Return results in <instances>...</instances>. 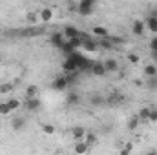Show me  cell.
I'll list each match as a JSON object with an SVG mask.
<instances>
[{
	"label": "cell",
	"mask_w": 157,
	"mask_h": 155,
	"mask_svg": "<svg viewBox=\"0 0 157 155\" xmlns=\"http://www.w3.org/2000/svg\"><path fill=\"white\" fill-rule=\"evenodd\" d=\"M132 31H133V35H144V31H146V24H144V20H135L133 24H132Z\"/></svg>",
	"instance_id": "ba28073f"
},
{
	"label": "cell",
	"mask_w": 157,
	"mask_h": 155,
	"mask_svg": "<svg viewBox=\"0 0 157 155\" xmlns=\"http://www.w3.org/2000/svg\"><path fill=\"white\" fill-rule=\"evenodd\" d=\"M13 89V86L9 84V82H4V84H0V95H4V93H9Z\"/></svg>",
	"instance_id": "4316f807"
},
{
	"label": "cell",
	"mask_w": 157,
	"mask_h": 155,
	"mask_svg": "<svg viewBox=\"0 0 157 155\" xmlns=\"http://www.w3.org/2000/svg\"><path fill=\"white\" fill-rule=\"evenodd\" d=\"M141 124V119L137 117V113L135 115H132L130 119H128V130L130 131H133V130H137V126Z\"/></svg>",
	"instance_id": "9a60e30c"
},
{
	"label": "cell",
	"mask_w": 157,
	"mask_h": 155,
	"mask_svg": "<svg viewBox=\"0 0 157 155\" xmlns=\"http://www.w3.org/2000/svg\"><path fill=\"white\" fill-rule=\"evenodd\" d=\"M82 47L86 49V51H97V42H93V40H84V44H82Z\"/></svg>",
	"instance_id": "7402d4cb"
},
{
	"label": "cell",
	"mask_w": 157,
	"mask_h": 155,
	"mask_svg": "<svg viewBox=\"0 0 157 155\" xmlns=\"http://www.w3.org/2000/svg\"><path fill=\"white\" fill-rule=\"evenodd\" d=\"M60 33L64 35V39L66 40H73V39H77V37H80V31H78L75 26H66Z\"/></svg>",
	"instance_id": "277c9868"
},
{
	"label": "cell",
	"mask_w": 157,
	"mask_h": 155,
	"mask_svg": "<svg viewBox=\"0 0 157 155\" xmlns=\"http://www.w3.org/2000/svg\"><path fill=\"white\" fill-rule=\"evenodd\" d=\"M148 89H157V77H154V78H148Z\"/></svg>",
	"instance_id": "4dcf8cb0"
},
{
	"label": "cell",
	"mask_w": 157,
	"mask_h": 155,
	"mask_svg": "<svg viewBox=\"0 0 157 155\" xmlns=\"http://www.w3.org/2000/svg\"><path fill=\"white\" fill-rule=\"evenodd\" d=\"M88 150H90V146L84 142V141H80L75 144V155H86L88 153Z\"/></svg>",
	"instance_id": "5bb4252c"
},
{
	"label": "cell",
	"mask_w": 157,
	"mask_h": 155,
	"mask_svg": "<svg viewBox=\"0 0 157 155\" xmlns=\"http://www.w3.org/2000/svg\"><path fill=\"white\" fill-rule=\"evenodd\" d=\"M42 131L48 133V135H51V133H55V126H53V124H44V126H42Z\"/></svg>",
	"instance_id": "83f0119b"
},
{
	"label": "cell",
	"mask_w": 157,
	"mask_h": 155,
	"mask_svg": "<svg viewBox=\"0 0 157 155\" xmlns=\"http://www.w3.org/2000/svg\"><path fill=\"white\" fill-rule=\"evenodd\" d=\"M35 97H39V88L31 84L26 88V99H35Z\"/></svg>",
	"instance_id": "ac0fdd59"
},
{
	"label": "cell",
	"mask_w": 157,
	"mask_h": 155,
	"mask_svg": "<svg viewBox=\"0 0 157 155\" xmlns=\"http://www.w3.org/2000/svg\"><path fill=\"white\" fill-rule=\"evenodd\" d=\"M13 113L11 108L7 106V102H0V117H9Z\"/></svg>",
	"instance_id": "44dd1931"
},
{
	"label": "cell",
	"mask_w": 157,
	"mask_h": 155,
	"mask_svg": "<svg viewBox=\"0 0 157 155\" xmlns=\"http://www.w3.org/2000/svg\"><path fill=\"white\" fill-rule=\"evenodd\" d=\"M39 18L42 22H49V20L53 18V9H51V7H44L39 13Z\"/></svg>",
	"instance_id": "7c38bea8"
},
{
	"label": "cell",
	"mask_w": 157,
	"mask_h": 155,
	"mask_svg": "<svg viewBox=\"0 0 157 155\" xmlns=\"http://www.w3.org/2000/svg\"><path fill=\"white\" fill-rule=\"evenodd\" d=\"M144 24H146V29H150L152 33H157V17H148L146 20H144Z\"/></svg>",
	"instance_id": "4fadbf2b"
},
{
	"label": "cell",
	"mask_w": 157,
	"mask_h": 155,
	"mask_svg": "<svg viewBox=\"0 0 157 155\" xmlns=\"http://www.w3.org/2000/svg\"><path fill=\"white\" fill-rule=\"evenodd\" d=\"M62 70H64V75H70V73H77V64L70 59V57H66L64 60H62Z\"/></svg>",
	"instance_id": "3957f363"
},
{
	"label": "cell",
	"mask_w": 157,
	"mask_h": 155,
	"mask_svg": "<svg viewBox=\"0 0 157 155\" xmlns=\"http://www.w3.org/2000/svg\"><path fill=\"white\" fill-rule=\"evenodd\" d=\"M84 142H86V144H88V146L91 148V146H93V144L97 142V135H95V133H91V131H86V137H84Z\"/></svg>",
	"instance_id": "d6986e66"
},
{
	"label": "cell",
	"mask_w": 157,
	"mask_h": 155,
	"mask_svg": "<svg viewBox=\"0 0 157 155\" xmlns=\"http://www.w3.org/2000/svg\"><path fill=\"white\" fill-rule=\"evenodd\" d=\"M93 75H97V77H104L106 75V70H104V64L101 62V60H97V62H93L91 64V70H90Z\"/></svg>",
	"instance_id": "9c48e42d"
},
{
	"label": "cell",
	"mask_w": 157,
	"mask_h": 155,
	"mask_svg": "<svg viewBox=\"0 0 157 155\" xmlns=\"http://www.w3.org/2000/svg\"><path fill=\"white\" fill-rule=\"evenodd\" d=\"M132 150H133V144H132V142H126V144L122 146V150H121V155H130Z\"/></svg>",
	"instance_id": "484cf974"
},
{
	"label": "cell",
	"mask_w": 157,
	"mask_h": 155,
	"mask_svg": "<svg viewBox=\"0 0 157 155\" xmlns=\"http://www.w3.org/2000/svg\"><path fill=\"white\" fill-rule=\"evenodd\" d=\"M7 102V106L11 108V112H17V110H20V106H22V102L18 100V99H9V100H6Z\"/></svg>",
	"instance_id": "ffe728a7"
},
{
	"label": "cell",
	"mask_w": 157,
	"mask_h": 155,
	"mask_svg": "<svg viewBox=\"0 0 157 155\" xmlns=\"http://www.w3.org/2000/svg\"><path fill=\"white\" fill-rule=\"evenodd\" d=\"M66 102H68L70 106L77 104V102H78V95H77V93H68V97H66Z\"/></svg>",
	"instance_id": "cb8c5ba5"
},
{
	"label": "cell",
	"mask_w": 157,
	"mask_h": 155,
	"mask_svg": "<svg viewBox=\"0 0 157 155\" xmlns=\"http://www.w3.org/2000/svg\"><path fill=\"white\" fill-rule=\"evenodd\" d=\"M128 60H130V64H137L141 59H139V55H137V53H130V55H128Z\"/></svg>",
	"instance_id": "f546056e"
},
{
	"label": "cell",
	"mask_w": 157,
	"mask_h": 155,
	"mask_svg": "<svg viewBox=\"0 0 157 155\" xmlns=\"http://www.w3.org/2000/svg\"><path fill=\"white\" fill-rule=\"evenodd\" d=\"M68 78H66V75H60V77H57L53 82H51V88L55 89V91H64L66 88H68Z\"/></svg>",
	"instance_id": "7a4b0ae2"
},
{
	"label": "cell",
	"mask_w": 157,
	"mask_h": 155,
	"mask_svg": "<svg viewBox=\"0 0 157 155\" xmlns=\"http://www.w3.org/2000/svg\"><path fill=\"white\" fill-rule=\"evenodd\" d=\"M150 122H157V108L154 106H150V119H148Z\"/></svg>",
	"instance_id": "f1b7e54d"
},
{
	"label": "cell",
	"mask_w": 157,
	"mask_h": 155,
	"mask_svg": "<svg viewBox=\"0 0 157 155\" xmlns=\"http://www.w3.org/2000/svg\"><path fill=\"white\" fill-rule=\"evenodd\" d=\"M144 75L148 78L157 77V66L155 64H146V66H144Z\"/></svg>",
	"instance_id": "2e32d148"
},
{
	"label": "cell",
	"mask_w": 157,
	"mask_h": 155,
	"mask_svg": "<svg viewBox=\"0 0 157 155\" xmlns=\"http://www.w3.org/2000/svg\"><path fill=\"white\" fill-rule=\"evenodd\" d=\"M26 20H28L29 24H37V20H39V13H33V11H29V13L26 15Z\"/></svg>",
	"instance_id": "d4e9b609"
},
{
	"label": "cell",
	"mask_w": 157,
	"mask_h": 155,
	"mask_svg": "<svg viewBox=\"0 0 157 155\" xmlns=\"http://www.w3.org/2000/svg\"><path fill=\"white\" fill-rule=\"evenodd\" d=\"M137 117L141 119V122H143V120H148V119H150V108H141V110L137 112Z\"/></svg>",
	"instance_id": "603a6c76"
},
{
	"label": "cell",
	"mask_w": 157,
	"mask_h": 155,
	"mask_svg": "<svg viewBox=\"0 0 157 155\" xmlns=\"http://www.w3.org/2000/svg\"><path fill=\"white\" fill-rule=\"evenodd\" d=\"M24 106H26V108H28L29 112H39L40 106H42V102H40L39 97H35V99H26Z\"/></svg>",
	"instance_id": "52a82bcc"
},
{
	"label": "cell",
	"mask_w": 157,
	"mask_h": 155,
	"mask_svg": "<svg viewBox=\"0 0 157 155\" xmlns=\"http://www.w3.org/2000/svg\"><path fill=\"white\" fill-rule=\"evenodd\" d=\"M93 35H97V37H102V39H106L108 37V29L104 28V26H93Z\"/></svg>",
	"instance_id": "e0dca14e"
},
{
	"label": "cell",
	"mask_w": 157,
	"mask_h": 155,
	"mask_svg": "<svg viewBox=\"0 0 157 155\" xmlns=\"http://www.w3.org/2000/svg\"><path fill=\"white\" fill-rule=\"evenodd\" d=\"M150 47H152V51H157V39H152V42H150Z\"/></svg>",
	"instance_id": "1f68e13d"
},
{
	"label": "cell",
	"mask_w": 157,
	"mask_h": 155,
	"mask_svg": "<svg viewBox=\"0 0 157 155\" xmlns=\"http://www.w3.org/2000/svg\"><path fill=\"white\" fill-rule=\"evenodd\" d=\"M102 64H104L106 73H115V71H119V62L115 59H106V60H102Z\"/></svg>",
	"instance_id": "8992f818"
},
{
	"label": "cell",
	"mask_w": 157,
	"mask_h": 155,
	"mask_svg": "<svg viewBox=\"0 0 157 155\" xmlns=\"http://www.w3.org/2000/svg\"><path fill=\"white\" fill-rule=\"evenodd\" d=\"M71 135H73V139L80 142V141H84V137H86V130L82 128V126H77V128H73L71 130Z\"/></svg>",
	"instance_id": "8fae6325"
},
{
	"label": "cell",
	"mask_w": 157,
	"mask_h": 155,
	"mask_svg": "<svg viewBox=\"0 0 157 155\" xmlns=\"http://www.w3.org/2000/svg\"><path fill=\"white\" fill-rule=\"evenodd\" d=\"M68 40L64 39V35L62 33H53L51 37H49V44H53L55 47H59V49H62V46L66 44Z\"/></svg>",
	"instance_id": "5b68a950"
},
{
	"label": "cell",
	"mask_w": 157,
	"mask_h": 155,
	"mask_svg": "<svg viewBox=\"0 0 157 155\" xmlns=\"http://www.w3.org/2000/svg\"><path fill=\"white\" fill-rule=\"evenodd\" d=\"M93 7H95V2L93 0H80L77 6V11L78 15H91V11H93Z\"/></svg>",
	"instance_id": "6da1fadb"
},
{
	"label": "cell",
	"mask_w": 157,
	"mask_h": 155,
	"mask_svg": "<svg viewBox=\"0 0 157 155\" xmlns=\"http://www.w3.org/2000/svg\"><path fill=\"white\" fill-rule=\"evenodd\" d=\"M24 126H26V119H24V117H13V120H11V128H13L15 131H20Z\"/></svg>",
	"instance_id": "30bf717a"
},
{
	"label": "cell",
	"mask_w": 157,
	"mask_h": 155,
	"mask_svg": "<svg viewBox=\"0 0 157 155\" xmlns=\"http://www.w3.org/2000/svg\"><path fill=\"white\" fill-rule=\"evenodd\" d=\"M144 155H157V150H152V152H148V153H144Z\"/></svg>",
	"instance_id": "d6a6232c"
}]
</instances>
